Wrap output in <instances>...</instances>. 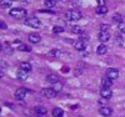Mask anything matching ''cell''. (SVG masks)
I'll return each mask as SVG.
<instances>
[{
    "label": "cell",
    "mask_w": 125,
    "mask_h": 117,
    "mask_svg": "<svg viewBox=\"0 0 125 117\" xmlns=\"http://www.w3.org/2000/svg\"><path fill=\"white\" fill-rule=\"evenodd\" d=\"M3 51L5 52V54H11L13 52V49H11V46H10L9 44H3Z\"/></svg>",
    "instance_id": "cell-19"
},
{
    "label": "cell",
    "mask_w": 125,
    "mask_h": 117,
    "mask_svg": "<svg viewBox=\"0 0 125 117\" xmlns=\"http://www.w3.org/2000/svg\"><path fill=\"white\" fill-rule=\"evenodd\" d=\"M106 76L108 77H110V79H118V76H119V71L116 70V69H108V71H106Z\"/></svg>",
    "instance_id": "cell-8"
},
{
    "label": "cell",
    "mask_w": 125,
    "mask_h": 117,
    "mask_svg": "<svg viewBox=\"0 0 125 117\" xmlns=\"http://www.w3.org/2000/svg\"><path fill=\"white\" fill-rule=\"evenodd\" d=\"M25 24L28 26H31V27H40V21L36 19V18H28L25 20Z\"/></svg>",
    "instance_id": "cell-4"
},
{
    "label": "cell",
    "mask_w": 125,
    "mask_h": 117,
    "mask_svg": "<svg viewBox=\"0 0 125 117\" xmlns=\"http://www.w3.org/2000/svg\"><path fill=\"white\" fill-rule=\"evenodd\" d=\"M35 112L46 113V108H45V107H41V106H38V107H35Z\"/></svg>",
    "instance_id": "cell-29"
},
{
    "label": "cell",
    "mask_w": 125,
    "mask_h": 117,
    "mask_svg": "<svg viewBox=\"0 0 125 117\" xmlns=\"http://www.w3.org/2000/svg\"><path fill=\"white\" fill-rule=\"evenodd\" d=\"M100 95L103 99H110L113 96V91L110 90V87H103V90L100 91Z\"/></svg>",
    "instance_id": "cell-6"
},
{
    "label": "cell",
    "mask_w": 125,
    "mask_h": 117,
    "mask_svg": "<svg viewBox=\"0 0 125 117\" xmlns=\"http://www.w3.org/2000/svg\"><path fill=\"white\" fill-rule=\"evenodd\" d=\"M40 40H41V37L38 34H30L29 35V41L33 42V44H38V42H40Z\"/></svg>",
    "instance_id": "cell-11"
},
{
    "label": "cell",
    "mask_w": 125,
    "mask_h": 117,
    "mask_svg": "<svg viewBox=\"0 0 125 117\" xmlns=\"http://www.w3.org/2000/svg\"><path fill=\"white\" fill-rule=\"evenodd\" d=\"M106 51H108V49H106V46L104 45V44L99 45V46H98V49H96V52H98L99 55H104V54H106Z\"/></svg>",
    "instance_id": "cell-14"
},
{
    "label": "cell",
    "mask_w": 125,
    "mask_h": 117,
    "mask_svg": "<svg viewBox=\"0 0 125 117\" xmlns=\"http://www.w3.org/2000/svg\"><path fill=\"white\" fill-rule=\"evenodd\" d=\"M46 81H48V82H50V83H55V82H58L59 80H58V76H56V75L51 73V75H48Z\"/></svg>",
    "instance_id": "cell-15"
},
{
    "label": "cell",
    "mask_w": 125,
    "mask_h": 117,
    "mask_svg": "<svg viewBox=\"0 0 125 117\" xmlns=\"http://www.w3.org/2000/svg\"><path fill=\"white\" fill-rule=\"evenodd\" d=\"M119 29H120L121 33H125V23H120L119 24Z\"/></svg>",
    "instance_id": "cell-30"
},
{
    "label": "cell",
    "mask_w": 125,
    "mask_h": 117,
    "mask_svg": "<svg viewBox=\"0 0 125 117\" xmlns=\"http://www.w3.org/2000/svg\"><path fill=\"white\" fill-rule=\"evenodd\" d=\"M101 31H109V25H100Z\"/></svg>",
    "instance_id": "cell-31"
},
{
    "label": "cell",
    "mask_w": 125,
    "mask_h": 117,
    "mask_svg": "<svg viewBox=\"0 0 125 117\" xmlns=\"http://www.w3.org/2000/svg\"><path fill=\"white\" fill-rule=\"evenodd\" d=\"M109 39H110V34L108 33V31H101L100 30V33H99V40L101 42H106V41H109Z\"/></svg>",
    "instance_id": "cell-10"
},
{
    "label": "cell",
    "mask_w": 125,
    "mask_h": 117,
    "mask_svg": "<svg viewBox=\"0 0 125 117\" xmlns=\"http://www.w3.org/2000/svg\"><path fill=\"white\" fill-rule=\"evenodd\" d=\"M53 89H54L56 92H60V91L62 90V85L58 81V82H55V83H54V87H53Z\"/></svg>",
    "instance_id": "cell-22"
},
{
    "label": "cell",
    "mask_w": 125,
    "mask_h": 117,
    "mask_svg": "<svg viewBox=\"0 0 125 117\" xmlns=\"http://www.w3.org/2000/svg\"><path fill=\"white\" fill-rule=\"evenodd\" d=\"M50 55L54 56V57H59V56L61 55V51H60V50H51V51H50Z\"/></svg>",
    "instance_id": "cell-23"
},
{
    "label": "cell",
    "mask_w": 125,
    "mask_h": 117,
    "mask_svg": "<svg viewBox=\"0 0 125 117\" xmlns=\"http://www.w3.org/2000/svg\"><path fill=\"white\" fill-rule=\"evenodd\" d=\"M55 4H56L55 0H45V1H44V5H45L46 8H54Z\"/></svg>",
    "instance_id": "cell-20"
},
{
    "label": "cell",
    "mask_w": 125,
    "mask_h": 117,
    "mask_svg": "<svg viewBox=\"0 0 125 117\" xmlns=\"http://www.w3.org/2000/svg\"><path fill=\"white\" fill-rule=\"evenodd\" d=\"M99 3V5H105V0H96Z\"/></svg>",
    "instance_id": "cell-33"
},
{
    "label": "cell",
    "mask_w": 125,
    "mask_h": 117,
    "mask_svg": "<svg viewBox=\"0 0 125 117\" xmlns=\"http://www.w3.org/2000/svg\"><path fill=\"white\" fill-rule=\"evenodd\" d=\"M1 6L3 8H10V6H11V0H3V1H1Z\"/></svg>",
    "instance_id": "cell-24"
},
{
    "label": "cell",
    "mask_w": 125,
    "mask_h": 117,
    "mask_svg": "<svg viewBox=\"0 0 125 117\" xmlns=\"http://www.w3.org/2000/svg\"><path fill=\"white\" fill-rule=\"evenodd\" d=\"M53 116L54 117H62V116H64V111H62L61 108H54L53 110Z\"/></svg>",
    "instance_id": "cell-17"
},
{
    "label": "cell",
    "mask_w": 125,
    "mask_h": 117,
    "mask_svg": "<svg viewBox=\"0 0 125 117\" xmlns=\"http://www.w3.org/2000/svg\"><path fill=\"white\" fill-rule=\"evenodd\" d=\"M36 117H46V113H41V112H35Z\"/></svg>",
    "instance_id": "cell-32"
},
{
    "label": "cell",
    "mask_w": 125,
    "mask_h": 117,
    "mask_svg": "<svg viewBox=\"0 0 125 117\" xmlns=\"http://www.w3.org/2000/svg\"><path fill=\"white\" fill-rule=\"evenodd\" d=\"M99 112H100L103 116H111L113 110H111L110 107H101V108L99 110Z\"/></svg>",
    "instance_id": "cell-12"
},
{
    "label": "cell",
    "mask_w": 125,
    "mask_h": 117,
    "mask_svg": "<svg viewBox=\"0 0 125 117\" xmlns=\"http://www.w3.org/2000/svg\"><path fill=\"white\" fill-rule=\"evenodd\" d=\"M121 19H123V18H121L120 14H115V15L113 16V21H114V23H116V24H118V23H119V24L121 23Z\"/></svg>",
    "instance_id": "cell-21"
},
{
    "label": "cell",
    "mask_w": 125,
    "mask_h": 117,
    "mask_svg": "<svg viewBox=\"0 0 125 117\" xmlns=\"http://www.w3.org/2000/svg\"><path fill=\"white\" fill-rule=\"evenodd\" d=\"M10 15L15 19H21L26 15V10L23 9V8H14L10 10Z\"/></svg>",
    "instance_id": "cell-1"
},
{
    "label": "cell",
    "mask_w": 125,
    "mask_h": 117,
    "mask_svg": "<svg viewBox=\"0 0 125 117\" xmlns=\"http://www.w3.org/2000/svg\"><path fill=\"white\" fill-rule=\"evenodd\" d=\"M111 80L113 79H110L108 76H106V79H103V87H111V85H113Z\"/></svg>",
    "instance_id": "cell-16"
},
{
    "label": "cell",
    "mask_w": 125,
    "mask_h": 117,
    "mask_svg": "<svg viewBox=\"0 0 125 117\" xmlns=\"http://www.w3.org/2000/svg\"><path fill=\"white\" fill-rule=\"evenodd\" d=\"M1 29H6V25H5L4 21H1Z\"/></svg>",
    "instance_id": "cell-34"
},
{
    "label": "cell",
    "mask_w": 125,
    "mask_h": 117,
    "mask_svg": "<svg viewBox=\"0 0 125 117\" xmlns=\"http://www.w3.org/2000/svg\"><path fill=\"white\" fill-rule=\"evenodd\" d=\"M28 76H29V72L25 71V70H21V69H20V70L18 71V73H16V77H18V80H20V81L28 80Z\"/></svg>",
    "instance_id": "cell-7"
},
{
    "label": "cell",
    "mask_w": 125,
    "mask_h": 117,
    "mask_svg": "<svg viewBox=\"0 0 125 117\" xmlns=\"http://www.w3.org/2000/svg\"><path fill=\"white\" fill-rule=\"evenodd\" d=\"M62 31H64V29H62L61 26H55L53 29V33L54 34H60V33H62Z\"/></svg>",
    "instance_id": "cell-27"
},
{
    "label": "cell",
    "mask_w": 125,
    "mask_h": 117,
    "mask_svg": "<svg viewBox=\"0 0 125 117\" xmlns=\"http://www.w3.org/2000/svg\"><path fill=\"white\" fill-rule=\"evenodd\" d=\"M40 93H41L43 97H46V99H54L58 95V92L54 89H43Z\"/></svg>",
    "instance_id": "cell-3"
},
{
    "label": "cell",
    "mask_w": 125,
    "mask_h": 117,
    "mask_svg": "<svg viewBox=\"0 0 125 117\" xmlns=\"http://www.w3.org/2000/svg\"><path fill=\"white\" fill-rule=\"evenodd\" d=\"M106 13H108V8H106L105 5H99V6L96 8V14L104 15V14H106Z\"/></svg>",
    "instance_id": "cell-13"
},
{
    "label": "cell",
    "mask_w": 125,
    "mask_h": 117,
    "mask_svg": "<svg viewBox=\"0 0 125 117\" xmlns=\"http://www.w3.org/2000/svg\"><path fill=\"white\" fill-rule=\"evenodd\" d=\"M18 50H20V51H30V47H29V46H26V45L20 44V45L18 46Z\"/></svg>",
    "instance_id": "cell-25"
},
{
    "label": "cell",
    "mask_w": 125,
    "mask_h": 117,
    "mask_svg": "<svg viewBox=\"0 0 125 117\" xmlns=\"http://www.w3.org/2000/svg\"><path fill=\"white\" fill-rule=\"evenodd\" d=\"M71 31H73L74 34H81V29H80L79 26H76V25L71 27Z\"/></svg>",
    "instance_id": "cell-28"
},
{
    "label": "cell",
    "mask_w": 125,
    "mask_h": 117,
    "mask_svg": "<svg viewBox=\"0 0 125 117\" xmlns=\"http://www.w3.org/2000/svg\"><path fill=\"white\" fill-rule=\"evenodd\" d=\"M115 40H116V42H118V44H119L120 46L123 45L124 40H123V37H121V35H120V34H116V35H115Z\"/></svg>",
    "instance_id": "cell-26"
},
{
    "label": "cell",
    "mask_w": 125,
    "mask_h": 117,
    "mask_svg": "<svg viewBox=\"0 0 125 117\" xmlns=\"http://www.w3.org/2000/svg\"><path fill=\"white\" fill-rule=\"evenodd\" d=\"M74 47L76 50H79V51H83V50H85V47H86V42L84 40H78V41H75Z\"/></svg>",
    "instance_id": "cell-9"
},
{
    "label": "cell",
    "mask_w": 125,
    "mask_h": 117,
    "mask_svg": "<svg viewBox=\"0 0 125 117\" xmlns=\"http://www.w3.org/2000/svg\"><path fill=\"white\" fill-rule=\"evenodd\" d=\"M20 69L21 70H25V71H30L31 70V65H30V62H21L20 63Z\"/></svg>",
    "instance_id": "cell-18"
},
{
    "label": "cell",
    "mask_w": 125,
    "mask_h": 117,
    "mask_svg": "<svg viewBox=\"0 0 125 117\" xmlns=\"http://www.w3.org/2000/svg\"><path fill=\"white\" fill-rule=\"evenodd\" d=\"M65 16L70 21H78V20L81 19V13L78 11V10H70V11H68L65 14Z\"/></svg>",
    "instance_id": "cell-2"
},
{
    "label": "cell",
    "mask_w": 125,
    "mask_h": 117,
    "mask_svg": "<svg viewBox=\"0 0 125 117\" xmlns=\"http://www.w3.org/2000/svg\"><path fill=\"white\" fill-rule=\"evenodd\" d=\"M26 92H28V90L24 89V87L18 89V90L15 91V99H16V100H24V97L26 96Z\"/></svg>",
    "instance_id": "cell-5"
},
{
    "label": "cell",
    "mask_w": 125,
    "mask_h": 117,
    "mask_svg": "<svg viewBox=\"0 0 125 117\" xmlns=\"http://www.w3.org/2000/svg\"><path fill=\"white\" fill-rule=\"evenodd\" d=\"M55 1H56V3H59V1H60V0H55Z\"/></svg>",
    "instance_id": "cell-35"
}]
</instances>
